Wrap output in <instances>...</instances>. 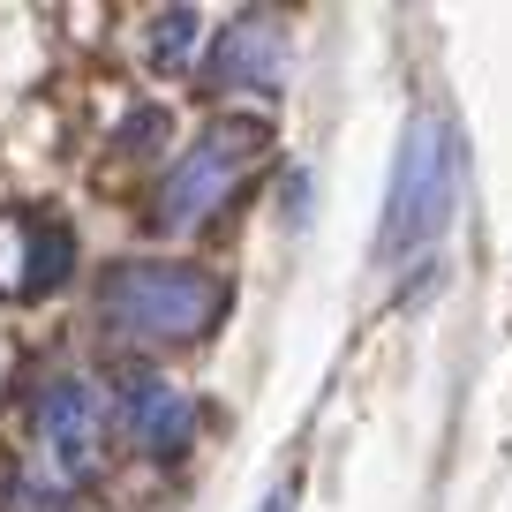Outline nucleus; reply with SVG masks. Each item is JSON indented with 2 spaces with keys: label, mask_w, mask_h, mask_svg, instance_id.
Wrapping results in <instances>:
<instances>
[{
  "label": "nucleus",
  "mask_w": 512,
  "mask_h": 512,
  "mask_svg": "<svg viewBox=\"0 0 512 512\" xmlns=\"http://www.w3.org/2000/svg\"><path fill=\"white\" fill-rule=\"evenodd\" d=\"M226 317V279L204 264H113L98 287V324L128 347H189Z\"/></svg>",
  "instance_id": "obj_1"
},
{
  "label": "nucleus",
  "mask_w": 512,
  "mask_h": 512,
  "mask_svg": "<svg viewBox=\"0 0 512 512\" xmlns=\"http://www.w3.org/2000/svg\"><path fill=\"white\" fill-rule=\"evenodd\" d=\"M452 204H460V136L445 113H415L400 136V159H392V189H384L377 256L400 264V256L430 249L452 226Z\"/></svg>",
  "instance_id": "obj_2"
},
{
  "label": "nucleus",
  "mask_w": 512,
  "mask_h": 512,
  "mask_svg": "<svg viewBox=\"0 0 512 512\" xmlns=\"http://www.w3.org/2000/svg\"><path fill=\"white\" fill-rule=\"evenodd\" d=\"M264 151H272V128H264V121H249V113L211 121L204 136L166 166L159 204H151V226H159V234H196L211 211H226V196L249 181V166L264 159Z\"/></svg>",
  "instance_id": "obj_3"
},
{
  "label": "nucleus",
  "mask_w": 512,
  "mask_h": 512,
  "mask_svg": "<svg viewBox=\"0 0 512 512\" xmlns=\"http://www.w3.org/2000/svg\"><path fill=\"white\" fill-rule=\"evenodd\" d=\"M38 452L53 467V490H76L106 460V407L83 377H53L38 392Z\"/></svg>",
  "instance_id": "obj_4"
},
{
  "label": "nucleus",
  "mask_w": 512,
  "mask_h": 512,
  "mask_svg": "<svg viewBox=\"0 0 512 512\" xmlns=\"http://www.w3.org/2000/svg\"><path fill=\"white\" fill-rule=\"evenodd\" d=\"M121 422L151 460H181L196 445V400L159 369H121Z\"/></svg>",
  "instance_id": "obj_5"
},
{
  "label": "nucleus",
  "mask_w": 512,
  "mask_h": 512,
  "mask_svg": "<svg viewBox=\"0 0 512 512\" xmlns=\"http://www.w3.org/2000/svg\"><path fill=\"white\" fill-rule=\"evenodd\" d=\"M211 83L219 91H256V98H279L287 91V31L279 16H234L211 46Z\"/></svg>",
  "instance_id": "obj_6"
},
{
  "label": "nucleus",
  "mask_w": 512,
  "mask_h": 512,
  "mask_svg": "<svg viewBox=\"0 0 512 512\" xmlns=\"http://www.w3.org/2000/svg\"><path fill=\"white\" fill-rule=\"evenodd\" d=\"M68 272H76V234L53 226V219H38L31 226V249H23V294H53Z\"/></svg>",
  "instance_id": "obj_7"
},
{
  "label": "nucleus",
  "mask_w": 512,
  "mask_h": 512,
  "mask_svg": "<svg viewBox=\"0 0 512 512\" xmlns=\"http://www.w3.org/2000/svg\"><path fill=\"white\" fill-rule=\"evenodd\" d=\"M196 31H204V16L196 8H166V16H151V61L159 68H181L196 53Z\"/></svg>",
  "instance_id": "obj_8"
},
{
  "label": "nucleus",
  "mask_w": 512,
  "mask_h": 512,
  "mask_svg": "<svg viewBox=\"0 0 512 512\" xmlns=\"http://www.w3.org/2000/svg\"><path fill=\"white\" fill-rule=\"evenodd\" d=\"M159 136H166V113H159V106L128 113V128H121V144H159Z\"/></svg>",
  "instance_id": "obj_9"
},
{
  "label": "nucleus",
  "mask_w": 512,
  "mask_h": 512,
  "mask_svg": "<svg viewBox=\"0 0 512 512\" xmlns=\"http://www.w3.org/2000/svg\"><path fill=\"white\" fill-rule=\"evenodd\" d=\"M264 512H287V490H279V497H272V505H264Z\"/></svg>",
  "instance_id": "obj_10"
}]
</instances>
